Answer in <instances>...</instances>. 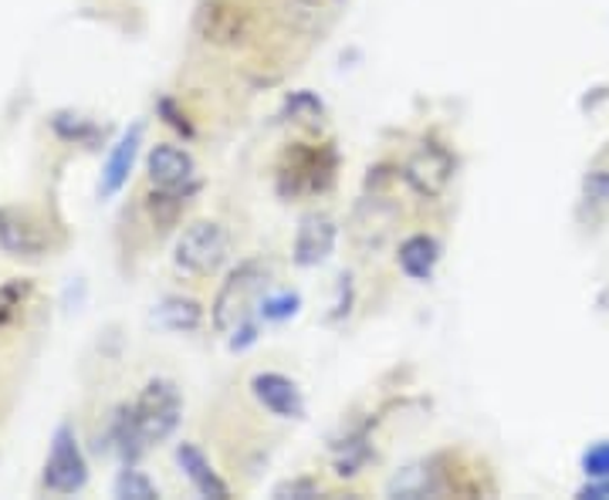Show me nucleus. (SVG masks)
<instances>
[{"label":"nucleus","instance_id":"obj_1","mask_svg":"<svg viewBox=\"0 0 609 500\" xmlns=\"http://www.w3.org/2000/svg\"><path fill=\"white\" fill-rule=\"evenodd\" d=\"M267 281H271V270L264 260H244L228 277L224 288H220L213 298V328L220 331V336H231V331H238L248 321L251 305L264 295Z\"/></svg>","mask_w":609,"mask_h":500},{"label":"nucleus","instance_id":"obj_2","mask_svg":"<svg viewBox=\"0 0 609 500\" xmlns=\"http://www.w3.org/2000/svg\"><path fill=\"white\" fill-rule=\"evenodd\" d=\"M228 257H231V237L224 227L213 224V220H197V224H190L174 247V264L193 277L217 274L228 264Z\"/></svg>","mask_w":609,"mask_h":500},{"label":"nucleus","instance_id":"obj_3","mask_svg":"<svg viewBox=\"0 0 609 500\" xmlns=\"http://www.w3.org/2000/svg\"><path fill=\"white\" fill-rule=\"evenodd\" d=\"M133 413H136V423H139V429H143V436H146L149 443L166 439V436H170V433L177 429L180 413H183L180 389H177L174 382H166V379H153V382L143 389V393H139Z\"/></svg>","mask_w":609,"mask_h":500},{"label":"nucleus","instance_id":"obj_4","mask_svg":"<svg viewBox=\"0 0 609 500\" xmlns=\"http://www.w3.org/2000/svg\"><path fill=\"white\" fill-rule=\"evenodd\" d=\"M88 483V464L72 426H59L51 436V454L44 464V487L51 493H78Z\"/></svg>","mask_w":609,"mask_h":500},{"label":"nucleus","instance_id":"obj_5","mask_svg":"<svg viewBox=\"0 0 609 500\" xmlns=\"http://www.w3.org/2000/svg\"><path fill=\"white\" fill-rule=\"evenodd\" d=\"M454 177V159L444 146L423 142L403 166V180L420 193V196H440L448 190Z\"/></svg>","mask_w":609,"mask_h":500},{"label":"nucleus","instance_id":"obj_6","mask_svg":"<svg viewBox=\"0 0 609 500\" xmlns=\"http://www.w3.org/2000/svg\"><path fill=\"white\" fill-rule=\"evenodd\" d=\"M146 173L156 190H187L193 183V156L180 146L159 142L146 156Z\"/></svg>","mask_w":609,"mask_h":500},{"label":"nucleus","instance_id":"obj_7","mask_svg":"<svg viewBox=\"0 0 609 500\" xmlns=\"http://www.w3.org/2000/svg\"><path fill=\"white\" fill-rule=\"evenodd\" d=\"M251 393L267 413L282 416V419H302L305 416V400L298 393V385L282 372H258L251 379Z\"/></svg>","mask_w":609,"mask_h":500},{"label":"nucleus","instance_id":"obj_8","mask_svg":"<svg viewBox=\"0 0 609 500\" xmlns=\"http://www.w3.org/2000/svg\"><path fill=\"white\" fill-rule=\"evenodd\" d=\"M397 227V206L372 196L353 216V237L363 251H379Z\"/></svg>","mask_w":609,"mask_h":500},{"label":"nucleus","instance_id":"obj_9","mask_svg":"<svg viewBox=\"0 0 609 500\" xmlns=\"http://www.w3.org/2000/svg\"><path fill=\"white\" fill-rule=\"evenodd\" d=\"M332 247H336V220L325 213L302 216L298 237H295V264L315 267L332 254Z\"/></svg>","mask_w":609,"mask_h":500},{"label":"nucleus","instance_id":"obj_10","mask_svg":"<svg viewBox=\"0 0 609 500\" xmlns=\"http://www.w3.org/2000/svg\"><path fill=\"white\" fill-rule=\"evenodd\" d=\"M139 142H143V126H133V129L113 146V152H108V162H105V170H102V183H98L102 200L116 196V193L126 187V180H129V173H133V166H136V156H139Z\"/></svg>","mask_w":609,"mask_h":500},{"label":"nucleus","instance_id":"obj_11","mask_svg":"<svg viewBox=\"0 0 609 500\" xmlns=\"http://www.w3.org/2000/svg\"><path fill=\"white\" fill-rule=\"evenodd\" d=\"M0 247L11 257H41L44 237L18 210H0Z\"/></svg>","mask_w":609,"mask_h":500},{"label":"nucleus","instance_id":"obj_12","mask_svg":"<svg viewBox=\"0 0 609 500\" xmlns=\"http://www.w3.org/2000/svg\"><path fill=\"white\" fill-rule=\"evenodd\" d=\"M177 464H180V470L187 474V480L197 487L200 497H213V500L231 497L228 483L213 474V467L207 464V457L193 447V443H180V447H177Z\"/></svg>","mask_w":609,"mask_h":500},{"label":"nucleus","instance_id":"obj_13","mask_svg":"<svg viewBox=\"0 0 609 500\" xmlns=\"http://www.w3.org/2000/svg\"><path fill=\"white\" fill-rule=\"evenodd\" d=\"M397 257H400V267L407 277H413V281H427L440 260V244L427 234H413L400 244Z\"/></svg>","mask_w":609,"mask_h":500},{"label":"nucleus","instance_id":"obj_14","mask_svg":"<svg viewBox=\"0 0 609 500\" xmlns=\"http://www.w3.org/2000/svg\"><path fill=\"white\" fill-rule=\"evenodd\" d=\"M197 31L207 41H238L241 14L234 8H224V4H217V0H210V4H203L197 14Z\"/></svg>","mask_w":609,"mask_h":500},{"label":"nucleus","instance_id":"obj_15","mask_svg":"<svg viewBox=\"0 0 609 500\" xmlns=\"http://www.w3.org/2000/svg\"><path fill=\"white\" fill-rule=\"evenodd\" d=\"M51 129H54V136H62L65 142H75V146H98L105 139V129L78 113H54Z\"/></svg>","mask_w":609,"mask_h":500},{"label":"nucleus","instance_id":"obj_16","mask_svg":"<svg viewBox=\"0 0 609 500\" xmlns=\"http://www.w3.org/2000/svg\"><path fill=\"white\" fill-rule=\"evenodd\" d=\"M153 318L170 331H193L203 321V308L193 298H166V301H159Z\"/></svg>","mask_w":609,"mask_h":500},{"label":"nucleus","instance_id":"obj_17","mask_svg":"<svg viewBox=\"0 0 609 500\" xmlns=\"http://www.w3.org/2000/svg\"><path fill=\"white\" fill-rule=\"evenodd\" d=\"M146 443H149V439L143 436L133 406H123V409L116 413V419H113V447H116V454H119L123 460H136V457L143 454Z\"/></svg>","mask_w":609,"mask_h":500},{"label":"nucleus","instance_id":"obj_18","mask_svg":"<svg viewBox=\"0 0 609 500\" xmlns=\"http://www.w3.org/2000/svg\"><path fill=\"white\" fill-rule=\"evenodd\" d=\"M433 490H437V480H433V470H430L427 464H413V467L400 470V474L390 480V487H386V493H390V497H407V500L427 497V493H433Z\"/></svg>","mask_w":609,"mask_h":500},{"label":"nucleus","instance_id":"obj_19","mask_svg":"<svg viewBox=\"0 0 609 500\" xmlns=\"http://www.w3.org/2000/svg\"><path fill=\"white\" fill-rule=\"evenodd\" d=\"M285 18L298 31H322L328 24V8L322 0H285Z\"/></svg>","mask_w":609,"mask_h":500},{"label":"nucleus","instance_id":"obj_20","mask_svg":"<svg viewBox=\"0 0 609 500\" xmlns=\"http://www.w3.org/2000/svg\"><path fill=\"white\" fill-rule=\"evenodd\" d=\"M116 497H123V500H156L159 490H156V483L146 474H139V470L129 467L116 480Z\"/></svg>","mask_w":609,"mask_h":500},{"label":"nucleus","instance_id":"obj_21","mask_svg":"<svg viewBox=\"0 0 609 500\" xmlns=\"http://www.w3.org/2000/svg\"><path fill=\"white\" fill-rule=\"evenodd\" d=\"M285 113H288L295 123L318 126V123H322V116H325V105H322L312 92H295V95L285 102Z\"/></svg>","mask_w":609,"mask_h":500},{"label":"nucleus","instance_id":"obj_22","mask_svg":"<svg viewBox=\"0 0 609 500\" xmlns=\"http://www.w3.org/2000/svg\"><path fill=\"white\" fill-rule=\"evenodd\" d=\"M366 460H369L366 439H353V443H346L343 457H336V474H339V477H353V474H359V467H363Z\"/></svg>","mask_w":609,"mask_h":500},{"label":"nucleus","instance_id":"obj_23","mask_svg":"<svg viewBox=\"0 0 609 500\" xmlns=\"http://www.w3.org/2000/svg\"><path fill=\"white\" fill-rule=\"evenodd\" d=\"M582 470L589 474V480H602L609 477V443H596V447L586 450L582 457Z\"/></svg>","mask_w":609,"mask_h":500},{"label":"nucleus","instance_id":"obj_24","mask_svg":"<svg viewBox=\"0 0 609 500\" xmlns=\"http://www.w3.org/2000/svg\"><path fill=\"white\" fill-rule=\"evenodd\" d=\"M586 200L609 206V170H596L586 177Z\"/></svg>","mask_w":609,"mask_h":500},{"label":"nucleus","instance_id":"obj_25","mask_svg":"<svg viewBox=\"0 0 609 500\" xmlns=\"http://www.w3.org/2000/svg\"><path fill=\"white\" fill-rule=\"evenodd\" d=\"M264 318L267 321H282V318H288V315H295L298 311V295H282V298H271V301H264Z\"/></svg>","mask_w":609,"mask_h":500},{"label":"nucleus","instance_id":"obj_26","mask_svg":"<svg viewBox=\"0 0 609 500\" xmlns=\"http://www.w3.org/2000/svg\"><path fill=\"white\" fill-rule=\"evenodd\" d=\"M322 493V487L315 483V480H285V483H279L274 487V497H298V500H305V497H318Z\"/></svg>","mask_w":609,"mask_h":500},{"label":"nucleus","instance_id":"obj_27","mask_svg":"<svg viewBox=\"0 0 609 500\" xmlns=\"http://www.w3.org/2000/svg\"><path fill=\"white\" fill-rule=\"evenodd\" d=\"M579 493H582V497H596V500L609 497V477H602V480H592V483H586V487H582Z\"/></svg>","mask_w":609,"mask_h":500}]
</instances>
